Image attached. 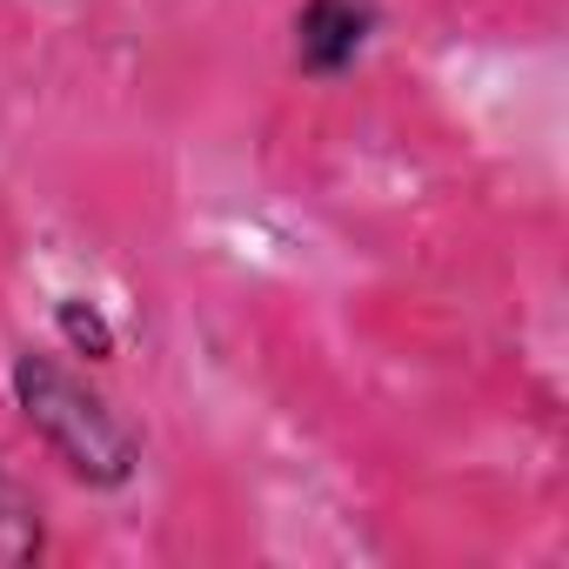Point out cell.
Listing matches in <instances>:
<instances>
[{
	"label": "cell",
	"mask_w": 569,
	"mask_h": 569,
	"mask_svg": "<svg viewBox=\"0 0 569 569\" xmlns=\"http://www.w3.org/2000/svg\"><path fill=\"white\" fill-rule=\"evenodd\" d=\"M8 389H14V409L28 416V429L48 442V456H54L74 482L114 496V489H128V482L141 476V436H134V429L121 422V409H114L88 376H74L68 362L28 349V356H14V369H8Z\"/></svg>",
	"instance_id": "6da1fadb"
},
{
	"label": "cell",
	"mask_w": 569,
	"mask_h": 569,
	"mask_svg": "<svg viewBox=\"0 0 569 569\" xmlns=\"http://www.w3.org/2000/svg\"><path fill=\"white\" fill-rule=\"evenodd\" d=\"M382 8L376 0H302L296 8V68L309 81H342L362 48L376 41Z\"/></svg>",
	"instance_id": "7a4b0ae2"
},
{
	"label": "cell",
	"mask_w": 569,
	"mask_h": 569,
	"mask_svg": "<svg viewBox=\"0 0 569 569\" xmlns=\"http://www.w3.org/2000/svg\"><path fill=\"white\" fill-rule=\"evenodd\" d=\"M48 556V522H41V502L34 489L0 462V569H34Z\"/></svg>",
	"instance_id": "3957f363"
},
{
	"label": "cell",
	"mask_w": 569,
	"mask_h": 569,
	"mask_svg": "<svg viewBox=\"0 0 569 569\" xmlns=\"http://www.w3.org/2000/svg\"><path fill=\"white\" fill-rule=\"evenodd\" d=\"M54 329H61V342H68L74 356H88V362H108V356H114V322H108L94 302H81V296H61V302H54Z\"/></svg>",
	"instance_id": "277c9868"
}]
</instances>
